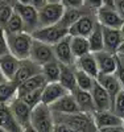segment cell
Here are the masks:
<instances>
[{
  "label": "cell",
  "mask_w": 124,
  "mask_h": 132,
  "mask_svg": "<svg viewBox=\"0 0 124 132\" xmlns=\"http://www.w3.org/2000/svg\"><path fill=\"white\" fill-rule=\"evenodd\" d=\"M55 123H65L77 132H96L93 114L78 111L74 114H54Z\"/></svg>",
  "instance_id": "1"
},
{
  "label": "cell",
  "mask_w": 124,
  "mask_h": 132,
  "mask_svg": "<svg viewBox=\"0 0 124 132\" xmlns=\"http://www.w3.org/2000/svg\"><path fill=\"white\" fill-rule=\"evenodd\" d=\"M7 45L9 53H12L19 60H25L30 57V48L33 42V36L28 32L19 33H5Z\"/></svg>",
  "instance_id": "2"
},
{
  "label": "cell",
  "mask_w": 124,
  "mask_h": 132,
  "mask_svg": "<svg viewBox=\"0 0 124 132\" xmlns=\"http://www.w3.org/2000/svg\"><path fill=\"white\" fill-rule=\"evenodd\" d=\"M30 126L38 132H54L55 120L52 108L44 103H40L35 108H32Z\"/></svg>",
  "instance_id": "3"
},
{
  "label": "cell",
  "mask_w": 124,
  "mask_h": 132,
  "mask_svg": "<svg viewBox=\"0 0 124 132\" xmlns=\"http://www.w3.org/2000/svg\"><path fill=\"white\" fill-rule=\"evenodd\" d=\"M63 12L65 7L61 3H46L44 7L38 8V28L58 24Z\"/></svg>",
  "instance_id": "4"
},
{
  "label": "cell",
  "mask_w": 124,
  "mask_h": 132,
  "mask_svg": "<svg viewBox=\"0 0 124 132\" xmlns=\"http://www.w3.org/2000/svg\"><path fill=\"white\" fill-rule=\"evenodd\" d=\"M67 35H69V29L65 28L63 25H61L60 23L55 25H50V27L38 28L32 33L33 38L42 41V42H46V44H50V45H55L58 41L65 38Z\"/></svg>",
  "instance_id": "5"
},
{
  "label": "cell",
  "mask_w": 124,
  "mask_h": 132,
  "mask_svg": "<svg viewBox=\"0 0 124 132\" xmlns=\"http://www.w3.org/2000/svg\"><path fill=\"white\" fill-rule=\"evenodd\" d=\"M13 8L24 21L25 30L32 35L38 28V9L32 4H20V3H15Z\"/></svg>",
  "instance_id": "6"
},
{
  "label": "cell",
  "mask_w": 124,
  "mask_h": 132,
  "mask_svg": "<svg viewBox=\"0 0 124 132\" xmlns=\"http://www.w3.org/2000/svg\"><path fill=\"white\" fill-rule=\"evenodd\" d=\"M35 62H37L38 65H45L50 61L55 60V54H54V48L50 44L38 41L36 38H33L32 42V48H30V57Z\"/></svg>",
  "instance_id": "7"
},
{
  "label": "cell",
  "mask_w": 124,
  "mask_h": 132,
  "mask_svg": "<svg viewBox=\"0 0 124 132\" xmlns=\"http://www.w3.org/2000/svg\"><path fill=\"white\" fill-rule=\"evenodd\" d=\"M95 15L98 19V23L102 27L120 29V27L124 23V19L119 15L115 7H111V5H102L99 9H96Z\"/></svg>",
  "instance_id": "8"
},
{
  "label": "cell",
  "mask_w": 124,
  "mask_h": 132,
  "mask_svg": "<svg viewBox=\"0 0 124 132\" xmlns=\"http://www.w3.org/2000/svg\"><path fill=\"white\" fill-rule=\"evenodd\" d=\"M98 24V19L95 12H88L83 15L78 21L69 28V35L70 36H82V37H88L91 32Z\"/></svg>",
  "instance_id": "9"
},
{
  "label": "cell",
  "mask_w": 124,
  "mask_h": 132,
  "mask_svg": "<svg viewBox=\"0 0 124 132\" xmlns=\"http://www.w3.org/2000/svg\"><path fill=\"white\" fill-rule=\"evenodd\" d=\"M9 107L12 110V114L16 118L17 123L24 129L30 126V118H32V108L19 96H16L12 102L9 103Z\"/></svg>",
  "instance_id": "10"
},
{
  "label": "cell",
  "mask_w": 124,
  "mask_h": 132,
  "mask_svg": "<svg viewBox=\"0 0 124 132\" xmlns=\"http://www.w3.org/2000/svg\"><path fill=\"white\" fill-rule=\"evenodd\" d=\"M40 73H41V65L35 62L32 58L20 60V65H19V69H17L16 75L13 78V82L19 86L24 81L32 78V77H35Z\"/></svg>",
  "instance_id": "11"
},
{
  "label": "cell",
  "mask_w": 124,
  "mask_h": 132,
  "mask_svg": "<svg viewBox=\"0 0 124 132\" xmlns=\"http://www.w3.org/2000/svg\"><path fill=\"white\" fill-rule=\"evenodd\" d=\"M94 122L96 128L102 127H121L124 126V119L118 115L114 110H103V111H95L93 114Z\"/></svg>",
  "instance_id": "12"
},
{
  "label": "cell",
  "mask_w": 124,
  "mask_h": 132,
  "mask_svg": "<svg viewBox=\"0 0 124 132\" xmlns=\"http://www.w3.org/2000/svg\"><path fill=\"white\" fill-rule=\"evenodd\" d=\"M54 48V54H55V60L62 65H75V57L73 54L71 46H70V35H67L65 38H62L61 41H58L55 45H53Z\"/></svg>",
  "instance_id": "13"
},
{
  "label": "cell",
  "mask_w": 124,
  "mask_h": 132,
  "mask_svg": "<svg viewBox=\"0 0 124 132\" xmlns=\"http://www.w3.org/2000/svg\"><path fill=\"white\" fill-rule=\"evenodd\" d=\"M95 58L98 62V68L99 73L102 74H114L119 66V60H118V54L116 53H111L107 50H102L94 53Z\"/></svg>",
  "instance_id": "14"
},
{
  "label": "cell",
  "mask_w": 124,
  "mask_h": 132,
  "mask_svg": "<svg viewBox=\"0 0 124 132\" xmlns=\"http://www.w3.org/2000/svg\"><path fill=\"white\" fill-rule=\"evenodd\" d=\"M91 96L94 101L95 111H103V110H112V99L106 89L98 81L94 83L91 89Z\"/></svg>",
  "instance_id": "15"
},
{
  "label": "cell",
  "mask_w": 124,
  "mask_h": 132,
  "mask_svg": "<svg viewBox=\"0 0 124 132\" xmlns=\"http://www.w3.org/2000/svg\"><path fill=\"white\" fill-rule=\"evenodd\" d=\"M49 107L52 108V111L54 114H74L79 111V107H78V103L73 93L65 94Z\"/></svg>",
  "instance_id": "16"
},
{
  "label": "cell",
  "mask_w": 124,
  "mask_h": 132,
  "mask_svg": "<svg viewBox=\"0 0 124 132\" xmlns=\"http://www.w3.org/2000/svg\"><path fill=\"white\" fill-rule=\"evenodd\" d=\"M67 93L69 91H67L60 82H48L44 86L41 103L46 104V106H52L55 101H58L61 96H63Z\"/></svg>",
  "instance_id": "17"
},
{
  "label": "cell",
  "mask_w": 124,
  "mask_h": 132,
  "mask_svg": "<svg viewBox=\"0 0 124 132\" xmlns=\"http://www.w3.org/2000/svg\"><path fill=\"white\" fill-rule=\"evenodd\" d=\"M103 28V42H104V50L111 52V53H116L118 48L120 46V44L124 41L123 35L120 29L118 28Z\"/></svg>",
  "instance_id": "18"
},
{
  "label": "cell",
  "mask_w": 124,
  "mask_h": 132,
  "mask_svg": "<svg viewBox=\"0 0 124 132\" xmlns=\"http://www.w3.org/2000/svg\"><path fill=\"white\" fill-rule=\"evenodd\" d=\"M0 127L8 132H22V128L13 116L9 104H0Z\"/></svg>",
  "instance_id": "19"
},
{
  "label": "cell",
  "mask_w": 124,
  "mask_h": 132,
  "mask_svg": "<svg viewBox=\"0 0 124 132\" xmlns=\"http://www.w3.org/2000/svg\"><path fill=\"white\" fill-rule=\"evenodd\" d=\"M19 65H20V60L9 52L0 57V70L4 74L5 79L13 81L16 71L19 69Z\"/></svg>",
  "instance_id": "20"
},
{
  "label": "cell",
  "mask_w": 124,
  "mask_h": 132,
  "mask_svg": "<svg viewBox=\"0 0 124 132\" xmlns=\"http://www.w3.org/2000/svg\"><path fill=\"white\" fill-rule=\"evenodd\" d=\"M75 68L77 69H81L85 73L90 74L91 77L96 78L98 74H99V68H98V62L95 58V54L94 53H87L85 56L79 57L75 60Z\"/></svg>",
  "instance_id": "21"
},
{
  "label": "cell",
  "mask_w": 124,
  "mask_h": 132,
  "mask_svg": "<svg viewBox=\"0 0 124 132\" xmlns=\"http://www.w3.org/2000/svg\"><path fill=\"white\" fill-rule=\"evenodd\" d=\"M65 89L73 93L78 85H77V75H75V65H62L61 63V74H60V81H58Z\"/></svg>",
  "instance_id": "22"
},
{
  "label": "cell",
  "mask_w": 124,
  "mask_h": 132,
  "mask_svg": "<svg viewBox=\"0 0 124 132\" xmlns=\"http://www.w3.org/2000/svg\"><path fill=\"white\" fill-rule=\"evenodd\" d=\"M73 95L75 98V101L79 107V111L86 112V114H94L95 112V106H94V101L90 91L82 90V89H77L73 91Z\"/></svg>",
  "instance_id": "23"
},
{
  "label": "cell",
  "mask_w": 124,
  "mask_h": 132,
  "mask_svg": "<svg viewBox=\"0 0 124 132\" xmlns=\"http://www.w3.org/2000/svg\"><path fill=\"white\" fill-rule=\"evenodd\" d=\"M96 81L106 89V91L110 94L112 102H114L115 96L121 90V86H120V83H119V81L116 78L115 73L114 74H102V73H99L98 77H96Z\"/></svg>",
  "instance_id": "24"
},
{
  "label": "cell",
  "mask_w": 124,
  "mask_h": 132,
  "mask_svg": "<svg viewBox=\"0 0 124 132\" xmlns=\"http://www.w3.org/2000/svg\"><path fill=\"white\" fill-rule=\"evenodd\" d=\"M88 12H95V11L87 8L86 5L81 7V8H65V12L62 15V19L60 21V24L69 29L75 21H78L83 15H86Z\"/></svg>",
  "instance_id": "25"
},
{
  "label": "cell",
  "mask_w": 124,
  "mask_h": 132,
  "mask_svg": "<svg viewBox=\"0 0 124 132\" xmlns=\"http://www.w3.org/2000/svg\"><path fill=\"white\" fill-rule=\"evenodd\" d=\"M19 95L17 85L13 81H4L0 83V104H9Z\"/></svg>",
  "instance_id": "26"
},
{
  "label": "cell",
  "mask_w": 124,
  "mask_h": 132,
  "mask_svg": "<svg viewBox=\"0 0 124 132\" xmlns=\"http://www.w3.org/2000/svg\"><path fill=\"white\" fill-rule=\"evenodd\" d=\"M48 83L46 78L42 75V73L35 75V77H32V78L24 81L22 83H20L17 86V89H19V95H22V94H25L28 91H33V90H37V89H42V87ZM17 95V96H19Z\"/></svg>",
  "instance_id": "27"
},
{
  "label": "cell",
  "mask_w": 124,
  "mask_h": 132,
  "mask_svg": "<svg viewBox=\"0 0 124 132\" xmlns=\"http://www.w3.org/2000/svg\"><path fill=\"white\" fill-rule=\"evenodd\" d=\"M88 45H90V52L91 53H98L104 50V42H103V28L99 23L91 32L88 37Z\"/></svg>",
  "instance_id": "28"
},
{
  "label": "cell",
  "mask_w": 124,
  "mask_h": 132,
  "mask_svg": "<svg viewBox=\"0 0 124 132\" xmlns=\"http://www.w3.org/2000/svg\"><path fill=\"white\" fill-rule=\"evenodd\" d=\"M70 46L75 58H79L85 54L90 53L88 38L82 36H70Z\"/></svg>",
  "instance_id": "29"
},
{
  "label": "cell",
  "mask_w": 124,
  "mask_h": 132,
  "mask_svg": "<svg viewBox=\"0 0 124 132\" xmlns=\"http://www.w3.org/2000/svg\"><path fill=\"white\" fill-rule=\"evenodd\" d=\"M41 73L48 82H58L61 74V63L54 60L41 66Z\"/></svg>",
  "instance_id": "30"
},
{
  "label": "cell",
  "mask_w": 124,
  "mask_h": 132,
  "mask_svg": "<svg viewBox=\"0 0 124 132\" xmlns=\"http://www.w3.org/2000/svg\"><path fill=\"white\" fill-rule=\"evenodd\" d=\"M75 75H77V85H78V89H82L86 91H91L94 83L96 82V78L91 77L90 74L85 73L81 69H77L75 68Z\"/></svg>",
  "instance_id": "31"
},
{
  "label": "cell",
  "mask_w": 124,
  "mask_h": 132,
  "mask_svg": "<svg viewBox=\"0 0 124 132\" xmlns=\"http://www.w3.org/2000/svg\"><path fill=\"white\" fill-rule=\"evenodd\" d=\"M4 30L5 33H19V32H27L25 30V25L24 21L20 17V15L16 12H13V15L11 16V19L7 21V24L4 25Z\"/></svg>",
  "instance_id": "32"
},
{
  "label": "cell",
  "mask_w": 124,
  "mask_h": 132,
  "mask_svg": "<svg viewBox=\"0 0 124 132\" xmlns=\"http://www.w3.org/2000/svg\"><path fill=\"white\" fill-rule=\"evenodd\" d=\"M42 89H37V90H33V91H28L22 95H19L20 99H22L30 108H35L37 104L41 103V98H42Z\"/></svg>",
  "instance_id": "33"
},
{
  "label": "cell",
  "mask_w": 124,
  "mask_h": 132,
  "mask_svg": "<svg viewBox=\"0 0 124 132\" xmlns=\"http://www.w3.org/2000/svg\"><path fill=\"white\" fill-rule=\"evenodd\" d=\"M112 110L121 118L124 116V90L123 89L119 91V94L115 96L114 102H112Z\"/></svg>",
  "instance_id": "34"
},
{
  "label": "cell",
  "mask_w": 124,
  "mask_h": 132,
  "mask_svg": "<svg viewBox=\"0 0 124 132\" xmlns=\"http://www.w3.org/2000/svg\"><path fill=\"white\" fill-rule=\"evenodd\" d=\"M15 8L13 5H2L0 7V25L4 27L7 24V21L11 19V16L13 15Z\"/></svg>",
  "instance_id": "35"
},
{
  "label": "cell",
  "mask_w": 124,
  "mask_h": 132,
  "mask_svg": "<svg viewBox=\"0 0 124 132\" xmlns=\"http://www.w3.org/2000/svg\"><path fill=\"white\" fill-rule=\"evenodd\" d=\"M8 45H7V37H5V30H4V27L0 25V57L3 54L8 53Z\"/></svg>",
  "instance_id": "36"
},
{
  "label": "cell",
  "mask_w": 124,
  "mask_h": 132,
  "mask_svg": "<svg viewBox=\"0 0 124 132\" xmlns=\"http://www.w3.org/2000/svg\"><path fill=\"white\" fill-rule=\"evenodd\" d=\"M61 4L65 8H81V7H85L83 0H61Z\"/></svg>",
  "instance_id": "37"
},
{
  "label": "cell",
  "mask_w": 124,
  "mask_h": 132,
  "mask_svg": "<svg viewBox=\"0 0 124 132\" xmlns=\"http://www.w3.org/2000/svg\"><path fill=\"white\" fill-rule=\"evenodd\" d=\"M85 5L90 9H93L96 12V9H99L100 7L103 5V0H83Z\"/></svg>",
  "instance_id": "38"
},
{
  "label": "cell",
  "mask_w": 124,
  "mask_h": 132,
  "mask_svg": "<svg viewBox=\"0 0 124 132\" xmlns=\"http://www.w3.org/2000/svg\"><path fill=\"white\" fill-rule=\"evenodd\" d=\"M115 75H116V78H118V81H119V83H120V86H121V89L124 90V66H123V65L119 63L118 69H116V71H115Z\"/></svg>",
  "instance_id": "39"
},
{
  "label": "cell",
  "mask_w": 124,
  "mask_h": 132,
  "mask_svg": "<svg viewBox=\"0 0 124 132\" xmlns=\"http://www.w3.org/2000/svg\"><path fill=\"white\" fill-rule=\"evenodd\" d=\"M54 132H77V131H74L71 127H69L65 123H55Z\"/></svg>",
  "instance_id": "40"
},
{
  "label": "cell",
  "mask_w": 124,
  "mask_h": 132,
  "mask_svg": "<svg viewBox=\"0 0 124 132\" xmlns=\"http://www.w3.org/2000/svg\"><path fill=\"white\" fill-rule=\"evenodd\" d=\"M114 7L119 12V15L124 19V0H115V2H114Z\"/></svg>",
  "instance_id": "41"
},
{
  "label": "cell",
  "mask_w": 124,
  "mask_h": 132,
  "mask_svg": "<svg viewBox=\"0 0 124 132\" xmlns=\"http://www.w3.org/2000/svg\"><path fill=\"white\" fill-rule=\"evenodd\" d=\"M121 127H102V128H98L96 132H121Z\"/></svg>",
  "instance_id": "42"
},
{
  "label": "cell",
  "mask_w": 124,
  "mask_h": 132,
  "mask_svg": "<svg viewBox=\"0 0 124 132\" xmlns=\"http://www.w3.org/2000/svg\"><path fill=\"white\" fill-rule=\"evenodd\" d=\"M46 4V0H32V5H35L37 9Z\"/></svg>",
  "instance_id": "43"
},
{
  "label": "cell",
  "mask_w": 124,
  "mask_h": 132,
  "mask_svg": "<svg viewBox=\"0 0 124 132\" xmlns=\"http://www.w3.org/2000/svg\"><path fill=\"white\" fill-rule=\"evenodd\" d=\"M16 0H0V7L2 5H13Z\"/></svg>",
  "instance_id": "44"
},
{
  "label": "cell",
  "mask_w": 124,
  "mask_h": 132,
  "mask_svg": "<svg viewBox=\"0 0 124 132\" xmlns=\"http://www.w3.org/2000/svg\"><path fill=\"white\" fill-rule=\"evenodd\" d=\"M22 132H38L36 128H33L32 126H28L27 128H24V129H22Z\"/></svg>",
  "instance_id": "45"
},
{
  "label": "cell",
  "mask_w": 124,
  "mask_h": 132,
  "mask_svg": "<svg viewBox=\"0 0 124 132\" xmlns=\"http://www.w3.org/2000/svg\"><path fill=\"white\" fill-rule=\"evenodd\" d=\"M116 54H124V41L120 44V46L118 48V52H116Z\"/></svg>",
  "instance_id": "46"
},
{
  "label": "cell",
  "mask_w": 124,
  "mask_h": 132,
  "mask_svg": "<svg viewBox=\"0 0 124 132\" xmlns=\"http://www.w3.org/2000/svg\"><path fill=\"white\" fill-rule=\"evenodd\" d=\"M114 2H115V0H103V5H111V7H114Z\"/></svg>",
  "instance_id": "47"
},
{
  "label": "cell",
  "mask_w": 124,
  "mask_h": 132,
  "mask_svg": "<svg viewBox=\"0 0 124 132\" xmlns=\"http://www.w3.org/2000/svg\"><path fill=\"white\" fill-rule=\"evenodd\" d=\"M118 60H119V63L124 66V54H118Z\"/></svg>",
  "instance_id": "48"
},
{
  "label": "cell",
  "mask_w": 124,
  "mask_h": 132,
  "mask_svg": "<svg viewBox=\"0 0 124 132\" xmlns=\"http://www.w3.org/2000/svg\"><path fill=\"white\" fill-rule=\"evenodd\" d=\"M16 3H20V4H32V0H16Z\"/></svg>",
  "instance_id": "49"
},
{
  "label": "cell",
  "mask_w": 124,
  "mask_h": 132,
  "mask_svg": "<svg viewBox=\"0 0 124 132\" xmlns=\"http://www.w3.org/2000/svg\"><path fill=\"white\" fill-rule=\"evenodd\" d=\"M4 81H7V79H5V77H4V74L2 73V70H0V83H2V82H4Z\"/></svg>",
  "instance_id": "50"
},
{
  "label": "cell",
  "mask_w": 124,
  "mask_h": 132,
  "mask_svg": "<svg viewBox=\"0 0 124 132\" xmlns=\"http://www.w3.org/2000/svg\"><path fill=\"white\" fill-rule=\"evenodd\" d=\"M46 3H61V0H46Z\"/></svg>",
  "instance_id": "51"
},
{
  "label": "cell",
  "mask_w": 124,
  "mask_h": 132,
  "mask_svg": "<svg viewBox=\"0 0 124 132\" xmlns=\"http://www.w3.org/2000/svg\"><path fill=\"white\" fill-rule=\"evenodd\" d=\"M120 32H121V35H123V38H124V23H123V25L120 27Z\"/></svg>",
  "instance_id": "52"
},
{
  "label": "cell",
  "mask_w": 124,
  "mask_h": 132,
  "mask_svg": "<svg viewBox=\"0 0 124 132\" xmlns=\"http://www.w3.org/2000/svg\"><path fill=\"white\" fill-rule=\"evenodd\" d=\"M0 132H8V131H5L4 128H2V127H0Z\"/></svg>",
  "instance_id": "53"
},
{
  "label": "cell",
  "mask_w": 124,
  "mask_h": 132,
  "mask_svg": "<svg viewBox=\"0 0 124 132\" xmlns=\"http://www.w3.org/2000/svg\"><path fill=\"white\" fill-rule=\"evenodd\" d=\"M121 132H124V126H123V128H121Z\"/></svg>",
  "instance_id": "54"
},
{
  "label": "cell",
  "mask_w": 124,
  "mask_h": 132,
  "mask_svg": "<svg viewBox=\"0 0 124 132\" xmlns=\"http://www.w3.org/2000/svg\"><path fill=\"white\" fill-rule=\"evenodd\" d=\"M123 119H124V116H123Z\"/></svg>",
  "instance_id": "55"
}]
</instances>
